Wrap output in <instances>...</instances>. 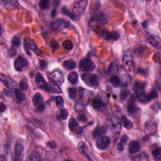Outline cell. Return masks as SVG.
Instances as JSON below:
<instances>
[{
  "label": "cell",
  "mask_w": 161,
  "mask_h": 161,
  "mask_svg": "<svg viewBox=\"0 0 161 161\" xmlns=\"http://www.w3.org/2000/svg\"><path fill=\"white\" fill-rule=\"evenodd\" d=\"M123 66L130 76L133 77L135 74V64L132 54L126 51L123 55Z\"/></svg>",
  "instance_id": "cell-1"
},
{
  "label": "cell",
  "mask_w": 161,
  "mask_h": 161,
  "mask_svg": "<svg viewBox=\"0 0 161 161\" xmlns=\"http://www.w3.org/2000/svg\"><path fill=\"white\" fill-rule=\"evenodd\" d=\"M82 79L88 86L93 88H97L99 85V78L97 75L90 73H85L82 75Z\"/></svg>",
  "instance_id": "cell-2"
},
{
  "label": "cell",
  "mask_w": 161,
  "mask_h": 161,
  "mask_svg": "<svg viewBox=\"0 0 161 161\" xmlns=\"http://www.w3.org/2000/svg\"><path fill=\"white\" fill-rule=\"evenodd\" d=\"M71 24L63 18H57L52 23V29L56 31H61L65 28H69Z\"/></svg>",
  "instance_id": "cell-3"
},
{
  "label": "cell",
  "mask_w": 161,
  "mask_h": 161,
  "mask_svg": "<svg viewBox=\"0 0 161 161\" xmlns=\"http://www.w3.org/2000/svg\"><path fill=\"white\" fill-rule=\"evenodd\" d=\"M109 126L110 129L112 130L114 133L118 134L120 132L122 129V125L120 123V120L116 116H111L108 120Z\"/></svg>",
  "instance_id": "cell-4"
},
{
  "label": "cell",
  "mask_w": 161,
  "mask_h": 161,
  "mask_svg": "<svg viewBox=\"0 0 161 161\" xmlns=\"http://www.w3.org/2000/svg\"><path fill=\"white\" fill-rule=\"evenodd\" d=\"M24 47H25V49L26 50L27 53L30 55H31L30 52H29V50H32L35 53H36L37 54H38L39 56H41L42 54L40 52L39 49L38 48V47L37 46V45L35 44V43L34 42V41L33 40L30 39V38H26L25 39L24 41Z\"/></svg>",
  "instance_id": "cell-5"
},
{
  "label": "cell",
  "mask_w": 161,
  "mask_h": 161,
  "mask_svg": "<svg viewBox=\"0 0 161 161\" xmlns=\"http://www.w3.org/2000/svg\"><path fill=\"white\" fill-rule=\"evenodd\" d=\"M96 65L91 60L88 58L82 59L79 62V69L82 71L91 72L95 69Z\"/></svg>",
  "instance_id": "cell-6"
},
{
  "label": "cell",
  "mask_w": 161,
  "mask_h": 161,
  "mask_svg": "<svg viewBox=\"0 0 161 161\" xmlns=\"http://www.w3.org/2000/svg\"><path fill=\"white\" fill-rule=\"evenodd\" d=\"M88 4V1L84 0H79V1H75L73 8V13L75 16H78L82 14L86 8Z\"/></svg>",
  "instance_id": "cell-7"
},
{
  "label": "cell",
  "mask_w": 161,
  "mask_h": 161,
  "mask_svg": "<svg viewBox=\"0 0 161 161\" xmlns=\"http://www.w3.org/2000/svg\"><path fill=\"white\" fill-rule=\"evenodd\" d=\"M32 101L35 108H36V109L39 112H42L45 110V105L41 94L39 93H35L33 96Z\"/></svg>",
  "instance_id": "cell-8"
},
{
  "label": "cell",
  "mask_w": 161,
  "mask_h": 161,
  "mask_svg": "<svg viewBox=\"0 0 161 161\" xmlns=\"http://www.w3.org/2000/svg\"><path fill=\"white\" fill-rule=\"evenodd\" d=\"M49 78L52 83L57 85H61L64 82V77L62 73L59 70H55L50 74Z\"/></svg>",
  "instance_id": "cell-9"
},
{
  "label": "cell",
  "mask_w": 161,
  "mask_h": 161,
  "mask_svg": "<svg viewBox=\"0 0 161 161\" xmlns=\"http://www.w3.org/2000/svg\"><path fill=\"white\" fill-rule=\"evenodd\" d=\"M28 65V62L25 57L22 55H20L14 62V67L15 70L18 72H22L24 68L26 67Z\"/></svg>",
  "instance_id": "cell-10"
},
{
  "label": "cell",
  "mask_w": 161,
  "mask_h": 161,
  "mask_svg": "<svg viewBox=\"0 0 161 161\" xmlns=\"http://www.w3.org/2000/svg\"><path fill=\"white\" fill-rule=\"evenodd\" d=\"M69 128L73 132H75L77 134H80L83 133V128L80 127L75 119L71 118L69 122Z\"/></svg>",
  "instance_id": "cell-11"
},
{
  "label": "cell",
  "mask_w": 161,
  "mask_h": 161,
  "mask_svg": "<svg viewBox=\"0 0 161 161\" xmlns=\"http://www.w3.org/2000/svg\"><path fill=\"white\" fill-rule=\"evenodd\" d=\"M110 140L107 137H101L96 141V147L99 150H105L108 148Z\"/></svg>",
  "instance_id": "cell-12"
},
{
  "label": "cell",
  "mask_w": 161,
  "mask_h": 161,
  "mask_svg": "<svg viewBox=\"0 0 161 161\" xmlns=\"http://www.w3.org/2000/svg\"><path fill=\"white\" fill-rule=\"evenodd\" d=\"M35 83H36V84H37L38 88L44 90L48 91L49 85L47 83V82L45 81V80L42 76V75L39 73H37L36 75H35Z\"/></svg>",
  "instance_id": "cell-13"
},
{
  "label": "cell",
  "mask_w": 161,
  "mask_h": 161,
  "mask_svg": "<svg viewBox=\"0 0 161 161\" xmlns=\"http://www.w3.org/2000/svg\"><path fill=\"white\" fill-rule=\"evenodd\" d=\"M23 151H24V147L22 144L17 143L16 145H15V160L19 161V160H22Z\"/></svg>",
  "instance_id": "cell-14"
},
{
  "label": "cell",
  "mask_w": 161,
  "mask_h": 161,
  "mask_svg": "<svg viewBox=\"0 0 161 161\" xmlns=\"http://www.w3.org/2000/svg\"><path fill=\"white\" fill-rule=\"evenodd\" d=\"M1 82L5 85V86L7 87L9 89H12L15 87V86L16 85V83H15L14 80L9 77L8 75H5L3 74H1Z\"/></svg>",
  "instance_id": "cell-15"
},
{
  "label": "cell",
  "mask_w": 161,
  "mask_h": 161,
  "mask_svg": "<svg viewBox=\"0 0 161 161\" xmlns=\"http://www.w3.org/2000/svg\"><path fill=\"white\" fill-rule=\"evenodd\" d=\"M1 3L5 8L8 9L17 8L19 6V3L16 0H6V1H1Z\"/></svg>",
  "instance_id": "cell-16"
},
{
  "label": "cell",
  "mask_w": 161,
  "mask_h": 161,
  "mask_svg": "<svg viewBox=\"0 0 161 161\" xmlns=\"http://www.w3.org/2000/svg\"><path fill=\"white\" fill-rule=\"evenodd\" d=\"M107 17L103 13H99L94 16L91 19V21L92 22H96L102 24H105L107 22Z\"/></svg>",
  "instance_id": "cell-17"
},
{
  "label": "cell",
  "mask_w": 161,
  "mask_h": 161,
  "mask_svg": "<svg viewBox=\"0 0 161 161\" xmlns=\"http://www.w3.org/2000/svg\"><path fill=\"white\" fill-rule=\"evenodd\" d=\"M79 94H80V99L82 103L84 104H86L89 99V93L88 91V90L84 88L79 89Z\"/></svg>",
  "instance_id": "cell-18"
},
{
  "label": "cell",
  "mask_w": 161,
  "mask_h": 161,
  "mask_svg": "<svg viewBox=\"0 0 161 161\" xmlns=\"http://www.w3.org/2000/svg\"><path fill=\"white\" fill-rule=\"evenodd\" d=\"M140 148V145L137 141H132L128 145V150L131 154H135L139 152Z\"/></svg>",
  "instance_id": "cell-19"
},
{
  "label": "cell",
  "mask_w": 161,
  "mask_h": 161,
  "mask_svg": "<svg viewBox=\"0 0 161 161\" xmlns=\"http://www.w3.org/2000/svg\"><path fill=\"white\" fill-rule=\"evenodd\" d=\"M104 38L107 40H117L119 38L120 35L117 32H105L103 35Z\"/></svg>",
  "instance_id": "cell-20"
},
{
  "label": "cell",
  "mask_w": 161,
  "mask_h": 161,
  "mask_svg": "<svg viewBox=\"0 0 161 161\" xmlns=\"http://www.w3.org/2000/svg\"><path fill=\"white\" fill-rule=\"evenodd\" d=\"M78 147L80 153L85 155V157H86L89 160H91L88 154V149L86 144L84 142H80L78 145Z\"/></svg>",
  "instance_id": "cell-21"
},
{
  "label": "cell",
  "mask_w": 161,
  "mask_h": 161,
  "mask_svg": "<svg viewBox=\"0 0 161 161\" xmlns=\"http://www.w3.org/2000/svg\"><path fill=\"white\" fill-rule=\"evenodd\" d=\"M147 38L149 40V42H150V44H152L155 47L159 46L160 39L158 36H157V35L150 34L149 33H147Z\"/></svg>",
  "instance_id": "cell-22"
},
{
  "label": "cell",
  "mask_w": 161,
  "mask_h": 161,
  "mask_svg": "<svg viewBox=\"0 0 161 161\" xmlns=\"http://www.w3.org/2000/svg\"><path fill=\"white\" fill-rule=\"evenodd\" d=\"M15 95L16 98V102L18 103H21L26 98L25 94L20 89H15Z\"/></svg>",
  "instance_id": "cell-23"
},
{
  "label": "cell",
  "mask_w": 161,
  "mask_h": 161,
  "mask_svg": "<svg viewBox=\"0 0 161 161\" xmlns=\"http://www.w3.org/2000/svg\"><path fill=\"white\" fill-rule=\"evenodd\" d=\"M120 123H121V125H123L125 128H127L128 130L132 128L133 127L132 122H131V121H130L127 117H125V116H123V117L121 118Z\"/></svg>",
  "instance_id": "cell-24"
},
{
  "label": "cell",
  "mask_w": 161,
  "mask_h": 161,
  "mask_svg": "<svg viewBox=\"0 0 161 161\" xmlns=\"http://www.w3.org/2000/svg\"><path fill=\"white\" fill-rule=\"evenodd\" d=\"M145 86V83L142 82H137L135 83L133 89L135 91L136 94H139L141 93L145 92L144 89Z\"/></svg>",
  "instance_id": "cell-25"
},
{
  "label": "cell",
  "mask_w": 161,
  "mask_h": 161,
  "mask_svg": "<svg viewBox=\"0 0 161 161\" xmlns=\"http://www.w3.org/2000/svg\"><path fill=\"white\" fill-rule=\"evenodd\" d=\"M48 91H49L50 93L54 94H59L62 93L61 89L59 88V86L54 83H51L49 85Z\"/></svg>",
  "instance_id": "cell-26"
},
{
  "label": "cell",
  "mask_w": 161,
  "mask_h": 161,
  "mask_svg": "<svg viewBox=\"0 0 161 161\" xmlns=\"http://www.w3.org/2000/svg\"><path fill=\"white\" fill-rule=\"evenodd\" d=\"M106 130H107V129L104 127H98L96 128L93 132V137L97 138L100 137V136H102L106 132Z\"/></svg>",
  "instance_id": "cell-27"
},
{
  "label": "cell",
  "mask_w": 161,
  "mask_h": 161,
  "mask_svg": "<svg viewBox=\"0 0 161 161\" xmlns=\"http://www.w3.org/2000/svg\"><path fill=\"white\" fill-rule=\"evenodd\" d=\"M127 110H128V113L131 115H133V114L137 113V110H138V108L137 107V105L135 104L133 100H131L130 102H129V103L128 104Z\"/></svg>",
  "instance_id": "cell-28"
},
{
  "label": "cell",
  "mask_w": 161,
  "mask_h": 161,
  "mask_svg": "<svg viewBox=\"0 0 161 161\" xmlns=\"http://www.w3.org/2000/svg\"><path fill=\"white\" fill-rule=\"evenodd\" d=\"M63 67L69 70H72L75 67V62L74 60L69 59L63 62Z\"/></svg>",
  "instance_id": "cell-29"
},
{
  "label": "cell",
  "mask_w": 161,
  "mask_h": 161,
  "mask_svg": "<svg viewBox=\"0 0 161 161\" xmlns=\"http://www.w3.org/2000/svg\"><path fill=\"white\" fill-rule=\"evenodd\" d=\"M67 79H68L69 82L70 84H74L75 83H77L78 81V73H75V72L70 73L69 74V75H68Z\"/></svg>",
  "instance_id": "cell-30"
},
{
  "label": "cell",
  "mask_w": 161,
  "mask_h": 161,
  "mask_svg": "<svg viewBox=\"0 0 161 161\" xmlns=\"http://www.w3.org/2000/svg\"><path fill=\"white\" fill-rule=\"evenodd\" d=\"M110 80V83L112 84V85L114 87L118 88L119 86H120L121 80L117 75H112V76L111 77Z\"/></svg>",
  "instance_id": "cell-31"
},
{
  "label": "cell",
  "mask_w": 161,
  "mask_h": 161,
  "mask_svg": "<svg viewBox=\"0 0 161 161\" xmlns=\"http://www.w3.org/2000/svg\"><path fill=\"white\" fill-rule=\"evenodd\" d=\"M128 140V137L127 135H124L121 139L120 143L117 145V148L120 151H122L124 148V145L127 144Z\"/></svg>",
  "instance_id": "cell-32"
},
{
  "label": "cell",
  "mask_w": 161,
  "mask_h": 161,
  "mask_svg": "<svg viewBox=\"0 0 161 161\" xmlns=\"http://www.w3.org/2000/svg\"><path fill=\"white\" fill-rule=\"evenodd\" d=\"M104 104L103 102L99 98L95 99L93 102V106L95 109L102 108L104 107Z\"/></svg>",
  "instance_id": "cell-33"
},
{
  "label": "cell",
  "mask_w": 161,
  "mask_h": 161,
  "mask_svg": "<svg viewBox=\"0 0 161 161\" xmlns=\"http://www.w3.org/2000/svg\"><path fill=\"white\" fill-rule=\"evenodd\" d=\"M152 155L155 160L160 161L161 160V149L160 147L155 148L152 151Z\"/></svg>",
  "instance_id": "cell-34"
},
{
  "label": "cell",
  "mask_w": 161,
  "mask_h": 161,
  "mask_svg": "<svg viewBox=\"0 0 161 161\" xmlns=\"http://www.w3.org/2000/svg\"><path fill=\"white\" fill-rule=\"evenodd\" d=\"M68 117V112L66 109H62L60 114L58 115V118L60 120H65Z\"/></svg>",
  "instance_id": "cell-35"
},
{
  "label": "cell",
  "mask_w": 161,
  "mask_h": 161,
  "mask_svg": "<svg viewBox=\"0 0 161 161\" xmlns=\"http://www.w3.org/2000/svg\"><path fill=\"white\" fill-rule=\"evenodd\" d=\"M62 46L65 50H70L73 48V44L71 41H70V40H65V41L62 43Z\"/></svg>",
  "instance_id": "cell-36"
},
{
  "label": "cell",
  "mask_w": 161,
  "mask_h": 161,
  "mask_svg": "<svg viewBox=\"0 0 161 161\" xmlns=\"http://www.w3.org/2000/svg\"><path fill=\"white\" fill-rule=\"evenodd\" d=\"M40 155L37 152H33L29 155L28 160H40Z\"/></svg>",
  "instance_id": "cell-37"
},
{
  "label": "cell",
  "mask_w": 161,
  "mask_h": 161,
  "mask_svg": "<svg viewBox=\"0 0 161 161\" xmlns=\"http://www.w3.org/2000/svg\"><path fill=\"white\" fill-rule=\"evenodd\" d=\"M157 95H158V94H157V91H156L155 89H152L148 94H147V98H148V100H149V102H150V101L152 100V99H154L155 98H157Z\"/></svg>",
  "instance_id": "cell-38"
},
{
  "label": "cell",
  "mask_w": 161,
  "mask_h": 161,
  "mask_svg": "<svg viewBox=\"0 0 161 161\" xmlns=\"http://www.w3.org/2000/svg\"><path fill=\"white\" fill-rule=\"evenodd\" d=\"M76 94H77V91L76 89L74 88H70L68 89V95L69 97L72 99H74L75 98V96H76Z\"/></svg>",
  "instance_id": "cell-39"
},
{
  "label": "cell",
  "mask_w": 161,
  "mask_h": 161,
  "mask_svg": "<svg viewBox=\"0 0 161 161\" xmlns=\"http://www.w3.org/2000/svg\"><path fill=\"white\" fill-rule=\"evenodd\" d=\"M39 5L41 8L44 9H47L50 7V1L49 0H43V1H40Z\"/></svg>",
  "instance_id": "cell-40"
},
{
  "label": "cell",
  "mask_w": 161,
  "mask_h": 161,
  "mask_svg": "<svg viewBox=\"0 0 161 161\" xmlns=\"http://www.w3.org/2000/svg\"><path fill=\"white\" fill-rule=\"evenodd\" d=\"M55 102H56V104L57 107L60 109H62L64 107V99L61 96H57L55 98Z\"/></svg>",
  "instance_id": "cell-41"
},
{
  "label": "cell",
  "mask_w": 161,
  "mask_h": 161,
  "mask_svg": "<svg viewBox=\"0 0 161 161\" xmlns=\"http://www.w3.org/2000/svg\"><path fill=\"white\" fill-rule=\"evenodd\" d=\"M20 43H21V40H20V38L18 37H15L12 42V47L16 49L17 47H18Z\"/></svg>",
  "instance_id": "cell-42"
},
{
  "label": "cell",
  "mask_w": 161,
  "mask_h": 161,
  "mask_svg": "<svg viewBox=\"0 0 161 161\" xmlns=\"http://www.w3.org/2000/svg\"><path fill=\"white\" fill-rule=\"evenodd\" d=\"M62 13L63 14L67 15V16H68L69 17H70L73 20H75V18H76V16H75L73 13H70V12H69V10L66 8L64 7L62 8Z\"/></svg>",
  "instance_id": "cell-43"
},
{
  "label": "cell",
  "mask_w": 161,
  "mask_h": 161,
  "mask_svg": "<svg viewBox=\"0 0 161 161\" xmlns=\"http://www.w3.org/2000/svg\"><path fill=\"white\" fill-rule=\"evenodd\" d=\"M120 99L124 101L126 99H127L128 95V91L127 89H124L123 90L122 92L120 93Z\"/></svg>",
  "instance_id": "cell-44"
},
{
  "label": "cell",
  "mask_w": 161,
  "mask_h": 161,
  "mask_svg": "<svg viewBox=\"0 0 161 161\" xmlns=\"http://www.w3.org/2000/svg\"><path fill=\"white\" fill-rule=\"evenodd\" d=\"M19 86L21 90H27L28 88V84L25 80H22L19 83Z\"/></svg>",
  "instance_id": "cell-45"
},
{
  "label": "cell",
  "mask_w": 161,
  "mask_h": 161,
  "mask_svg": "<svg viewBox=\"0 0 161 161\" xmlns=\"http://www.w3.org/2000/svg\"><path fill=\"white\" fill-rule=\"evenodd\" d=\"M118 70V67L117 65H113V63L112 64V65H110V67L109 69V73L111 74H115L116 72H117Z\"/></svg>",
  "instance_id": "cell-46"
},
{
  "label": "cell",
  "mask_w": 161,
  "mask_h": 161,
  "mask_svg": "<svg viewBox=\"0 0 161 161\" xmlns=\"http://www.w3.org/2000/svg\"><path fill=\"white\" fill-rule=\"evenodd\" d=\"M78 120L79 121V122H83V123H84L87 121V118L86 117V116L84 115H79L78 116Z\"/></svg>",
  "instance_id": "cell-47"
},
{
  "label": "cell",
  "mask_w": 161,
  "mask_h": 161,
  "mask_svg": "<svg viewBox=\"0 0 161 161\" xmlns=\"http://www.w3.org/2000/svg\"><path fill=\"white\" fill-rule=\"evenodd\" d=\"M50 46H51L53 50H56L59 47V44L56 41H55V40H52L51 43H50Z\"/></svg>",
  "instance_id": "cell-48"
},
{
  "label": "cell",
  "mask_w": 161,
  "mask_h": 161,
  "mask_svg": "<svg viewBox=\"0 0 161 161\" xmlns=\"http://www.w3.org/2000/svg\"><path fill=\"white\" fill-rule=\"evenodd\" d=\"M47 145L52 149H55L57 147V144L54 141H49V142H47Z\"/></svg>",
  "instance_id": "cell-49"
},
{
  "label": "cell",
  "mask_w": 161,
  "mask_h": 161,
  "mask_svg": "<svg viewBox=\"0 0 161 161\" xmlns=\"http://www.w3.org/2000/svg\"><path fill=\"white\" fill-rule=\"evenodd\" d=\"M16 54H17V51H16V49H15V48L12 47L11 49L9 50V56L13 57L14 55H16Z\"/></svg>",
  "instance_id": "cell-50"
},
{
  "label": "cell",
  "mask_w": 161,
  "mask_h": 161,
  "mask_svg": "<svg viewBox=\"0 0 161 161\" xmlns=\"http://www.w3.org/2000/svg\"><path fill=\"white\" fill-rule=\"evenodd\" d=\"M0 109H1V112L3 113L4 111H5V110H6V106L1 103V104H0Z\"/></svg>",
  "instance_id": "cell-51"
},
{
  "label": "cell",
  "mask_w": 161,
  "mask_h": 161,
  "mask_svg": "<svg viewBox=\"0 0 161 161\" xmlns=\"http://www.w3.org/2000/svg\"><path fill=\"white\" fill-rule=\"evenodd\" d=\"M56 13H57V11H56V9H54L52 10V17H54L55 15H56Z\"/></svg>",
  "instance_id": "cell-52"
},
{
  "label": "cell",
  "mask_w": 161,
  "mask_h": 161,
  "mask_svg": "<svg viewBox=\"0 0 161 161\" xmlns=\"http://www.w3.org/2000/svg\"><path fill=\"white\" fill-rule=\"evenodd\" d=\"M142 25H143V27H146L147 26V22H146V21L144 22L143 23Z\"/></svg>",
  "instance_id": "cell-53"
}]
</instances>
